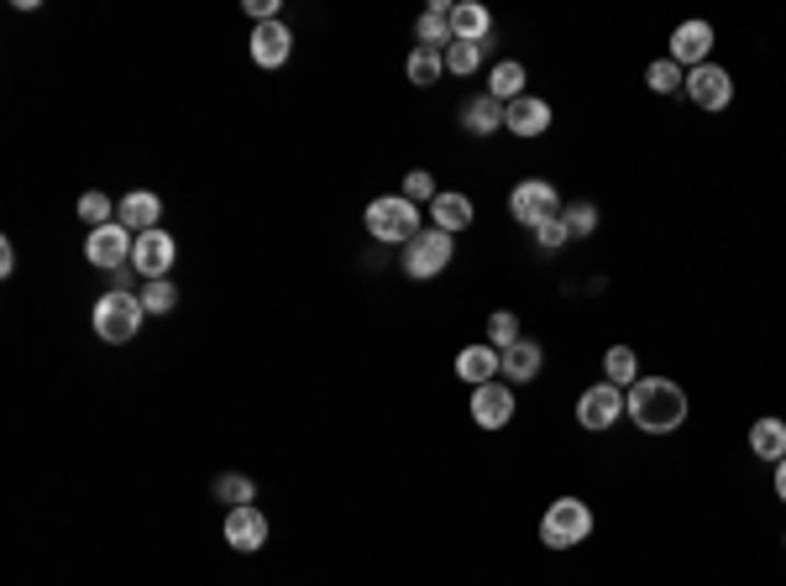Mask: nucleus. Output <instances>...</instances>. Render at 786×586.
<instances>
[{
    "label": "nucleus",
    "mask_w": 786,
    "mask_h": 586,
    "mask_svg": "<svg viewBox=\"0 0 786 586\" xmlns=\"http://www.w3.org/2000/svg\"><path fill=\"white\" fill-rule=\"evenodd\" d=\"M488 94L503 100V105H514V100L524 94V64H514V58L493 64V73H488Z\"/></svg>",
    "instance_id": "26"
},
{
    "label": "nucleus",
    "mask_w": 786,
    "mask_h": 586,
    "mask_svg": "<svg viewBox=\"0 0 786 586\" xmlns=\"http://www.w3.org/2000/svg\"><path fill=\"white\" fill-rule=\"evenodd\" d=\"M561 220H567L572 241H582V235L597 231V205H593V199H577V205H567V210H561Z\"/></svg>",
    "instance_id": "33"
},
{
    "label": "nucleus",
    "mask_w": 786,
    "mask_h": 586,
    "mask_svg": "<svg viewBox=\"0 0 786 586\" xmlns=\"http://www.w3.org/2000/svg\"><path fill=\"white\" fill-rule=\"evenodd\" d=\"M687 100L697 111H729V100H734V79L729 69H718V64H703V69H687Z\"/></svg>",
    "instance_id": "8"
},
{
    "label": "nucleus",
    "mask_w": 786,
    "mask_h": 586,
    "mask_svg": "<svg viewBox=\"0 0 786 586\" xmlns=\"http://www.w3.org/2000/svg\"><path fill=\"white\" fill-rule=\"evenodd\" d=\"M420 215L425 210H420L414 199H405V194H383V199L367 205L362 220H367V235H373V241H383V246H409L414 235L425 231V226H420Z\"/></svg>",
    "instance_id": "2"
},
{
    "label": "nucleus",
    "mask_w": 786,
    "mask_h": 586,
    "mask_svg": "<svg viewBox=\"0 0 786 586\" xmlns=\"http://www.w3.org/2000/svg\"><path fill=\"white\" fill-rule=\"evenodd\" d=\"M472 199L467 194H435V205H430V226L435 231H446V235H456V231H467L472 226Z\"/></svg>",
    "instance_id": "20"
},
{
    "label": "nucleus",
    "mask_w": 786,
    "mask_h": 586,
    "mask_svg": "<svg viewBox=\"0 0 786 586\" xmlns=\"http://www.w3.org/2000/svg\"><path fill=\"white\" fill-rule=\"evenodd\" d=\"M503 111H509V105L482 90V94H472V100L462 105V126H467L472 137H493V131H503Z\"/></svg>",
    "instance_id": "19"
},
{
    "label": "nucleus",
    "mask_w": 786,
    "mask_h": 586,
    "mask_svg": "<svg viewBox=\"0 0 786 586\" xmlns=\"http://www.w3.org/2000/svg\"><path fill=\"white\" fill-rule=\"evenodd\" d=\"M593 535V508L582 503V497H556L540 518V544L546 550H572Z\"/></svg>",
    "instance_id": "4"
},
{
    "label": "nucleus",
    "mask_w": 786,
    "mask_h": 586,
    "mask_svg": "<svg viewBox=\"0 0 786 586\" xmlns=\"http://www.w3.org/2000/svg\"><path fill=\"white\" fill-rule=\"evenodd\" d=\"M645 84H650V90H656V94H676V90H682V84H687V73L676 69L671 58H656V64L645 69Z\"/></svg>",
    "instance_id": "31"
},
{
    "label": "nucleus",
    "mask_w": 786,
    "mask_h": 586,
    "mask_svg": "<svg viewBox=\"0 0 786 586\" xmlns=\"http://www.w3.org/2000/svg\"><path fill=\"white\" fill-rule=\"evenodd\" d=\"M503 131H514V137H546L550 131V105L540 94H520L509 111H503Z\"/></svg>",
    "instance_id": "15"
},
{
    "label": "nucleus",
    "mask_w": 786,
    "mask_h": 586,
    "mask_svg": "<svg viewBox=\"0 0 786 586\" xmlns=\"http://www.w3.org/2000/svg\"><path fill=\"white\" fill-rule=\"evenodd\" d=\"M288 53H294V32L284 26V16L252 26V64H258V69H284Z\"/></svg>",
    "instance_id": "14"
},
{
    "label": "nucleus",
    "mask_w": 786,
    "mask_h": 586,
    "mask_svg": "<svg viewBox=\"0 0 786 586\" xmlns=\"http://www.w3.org/2000/svg\"><path fill=\"white\" fill-rule=\"evenodd\" d=\"M215 497H220V503H231V508H247V503L258 497V487H252V476H237V471H226V476L215 482Z\"/></svg>",
    "instance_id": "32"
},
{
    "label": "nucleus",
    "mask_w": 786,
    "mask_h": 586,
    "mask_svg": "<svg viewBox=\"0 0 786 586\" xmlns=\"http://www.w3.org/2000/svg\"><path fill=\"white\" fill-rule=\"evenodd\" d=\"M535 252H561V246H567V241H572V231H567V220H561V215H556V220H540V226H535Z\"/></svg>",
    "instance_id": "34"
},
{
    "label": "nucleus",
    "mask_w": 786,
    "mask_h": 586,
    "mask_svg": "<svg viewBox=\"0 0 786 586\" xmlns=\"http://www.w3.org/2000/svg\"><path fill=\"white\" fill-rule=\"evenodd\" d=\"M750 450H755L761 461H782L786 456V420L765 414V420L750 424Z\"/></svg>",
    "instance_id": "23"
},
{
    "label": "nucleus",
    "mask_w": 786,
    "mask_h": 586,
    "mask_svg": "<svg viewBox=\"0 0 786 586\" xmlns=\"http://www.w3.org/2000/svg\"><path fill=\"white\" fill-rule=\"evenodd\" d=\"M226 544L241 550V555H252L267 544V514H262L258 503H247V508H231L226 514Z\"/></svg>",
    "instance_id": "13"
},
{
    "label": "nucleus",
    "mask_w": 786,
    "mask_h": 586,
    "mask_svg": "<svg viewBox=\"0 0 786 586\" xmlns=\"http://www.w3.org/2000/svg\"><path fill=\"white\" fill-rule=\"evenodd\" d=\"M446 22H452L456 43H488V37H493V11H488V5H477V0L452 5V11H446Z\"/></svg>",
    "instance_id": "17"
},
{
    "label": "nucleus",
    "mask_w": 786,
    "mask_h": 586,
    "mask_svg": "<svg viewBox=\"0 0 786 586\" xmlns=\"http://www.w3.org/2000/svg\"><path fill=\"white\" fill-rule=\"evenodd\" d=\"M509 420H514V388H509V382H482V388H472L477 429H503Z\"/></svg>",
    "instance_id": "12"
},
{
    "label": "nucleus",
    "mask_w": 786,
    "mask_h": 586,
    "mask_svg": "<svg viewBox=\"0 0 786 586\" xmlns=\"http://www.w3.org/2000/svg\"><path fill=\"white\" fill-rule=\"evenodd\" d=\"M405 73H409V84L430 90V84L446 73V53H435V47H414V53L405 58Z\"/></svg>",
    "instance_id": "25"
},
{
    "label": "nucleus",
    "mask_w": 786,
    "mask_h": 586,
    "mask_svg": "<svg viewBox=\"0 0 786 586\" xmlns=\"http://www.w3.org/2000/svg\"><path fill=\"white\" fill-rule=\"evenodd\" d=\"M503 356V377H509V382H535V377H540V367H546V352H540V346H535V341H514V346H509V352H499Z\"/></svg>",
    "instance_id": "21"
},
{
    "label": "nucleus",
    "mask_w": 786,
    "mask_h": 586,
    "mask_svg": "<svg viewBox=\"0 0 786 586\" xmlns=\"http://www.w3.org/2000/svg\"><path fill=\"white\" fill-rule=\"evenodd\" d=\"M446 0H435L430 11H420V22H414V37H420V47H435V53H446V47L456 43L452 37V22H446Z\"/></svg>",
    "instance_id": "22"
},
{
    "label": "nucleus",
    "mask_w": 786,
    "mask_h": 586,
    "mask_svg": "<svg viewBox=\"0 0 786 586\" xmlns=\"http://www.w3.org/2000/svg\"><path fill=\"white\" fill-rule=\"evenodd\" d=\"M143 305H137V294H100L95 309H90V325L105 346H126V341H137V330H143Z\"/></svg>",
    "instance_id": "3"
},
{
    "label": "nucleus",
    "mask_w": 786,
    "mask_h": 586,
    "mask_svg": "<svg viewBox=\"0 0 786 586\" xmlns=\"http://www.w3.org/2000/svg\"><path fill=\"white\" fill-rule=\"evenodd\" d=\"M782 544H786V535H782Z\"/></svg>",
    "instance_id": "39"
},
{
    "label": "nucleus",
    "mask_w": 786,
    "mask_h": 586,
    "mask_svg": "<svg viewBox=\"0 0 786 586\" xmlns=\"http://www.w3.org/2000/svg\"><path fill=\"white\" fill-rule=\"evenodd\" d=\"M16 273V252H11V241H0V278H11Z\"/></svg>",
    "instance_id": "37"
},
{
    "label": "nucleus",
    "mask_w": 786,
    "mask_h": 586,
    "mask_svg": "<svg viewBox=\"0 0 786 586\" xmlns=\"http://www.w3.org/2000/svg\"><path fill=\"white\" fill-rule=\"evenodd\" d=\"M173 257H179V246H173V235L158 226V231H143L137 235V252H132V267H137V278L158 283L168 278V267H173Z\"/></svg>",
    "instance_id": "10"
},
{
    "label": "nucleus",
    "mask_w": 786,
    "mask_h": 586,
    "mask_svg": "<svg viewBox=\"0 0 786 586\" xmlns=\"http://www.w3.org/2000/svg\"><path fill=\"white\" fill-rule=\"evenodd\" d=\"M79 220H84L90 231H100V226H116V205H111L100 188H90V194L79 199Z\"/></svg>",
    "instance_id": "30"
},
{
    "label": "nucleus",
    "mask_w": 786,
    "mask_h": 586,
    "mask_svg": "<svg viewBox=\"0 0 786 586\" xmlns=\"http://www.w3.org/2000/svg\"><path fill=\"white\" fill-rule=\"evenodd\" d=\"M241 5H247V16H252V22H278V0H241Z\"/></svg>",
    "instance_id": "36"
},
{
    "label": "nucleus",
    "mask_w": 786,
    "mask_h": 586,
    "mask_svg": "<svg viewBox=\"0 0 786 586\" xmlns=\"http://www.w3.org/2000/svg\"><path fill=\"white\" fill-rule=\"evenodd\" d=\"M708 53H714V26L708 22H682L671 32V64L676 69H703L708 64Z\"/></svg>",
    "instance_id": "11"
},
{
    "label": "nucleus",
    "mask_w": 786,
    "mask_h": 586,
    "mask_svg": "<svg viewBox=\"0 0 786 586\" xmlns=\"http://www.w3.org/2000/svg\"><path fill=\"white\" fill-rule=\"evenodd\" d=\"M452 257H456V235H446V231H420L414 241H409V252H405V273L414 283H425V278H441L446 267H452Z\"/></svg>",
    "instance_id": "7"
},
{
    "label": "nucleus",
    "mask_w": 786,
    "mask_h": 586,
    "mask_svg": "<svg viewBox=\"0 0 786 586\" xmlns=\"http://www.w3.org/2000/svg\"><path fill=\"white\" fill-rule=\"evenodd\" d=\"M137 305H143V314H173V305H179V288L168 278L158 283H143V294H137Z\"/></svg>",
    "instance_id": "29"
},
{
    "label": "nucleus",
    "mask_w": 786,
    "mask_h": 586,
    "mask_svg": "<svg viewBox=\"0 0 786 586\" xmlns=\"http://www.w3.org/2000/svg\"><path fill=\"white\" fill-rule=\"evenodd\" d=\"M456 377H462L467 388H482V382L503 377V356L493 352V346H462V352H456Z\"/></svg>",
    "instance_id": "18"
},
{
    "label": "nucleus",
    "mask_w": 786,
    "mask_h": 586,
    "mask_svg": "<svg viewBox=\"0 0 786 586\" xmlns=\"http://www.w3.org/2000/svg\"><path fill=\"white\" fill-rule=\"evenodd\" d=\"M629 420L640 424L645 435H676L687 424V393L671 377H640L629 388Z\"/></svg>",
    "instance_id": "1"
},
{
    "label": "nucleus",
    "mask_w": 786,
    "mask_h": 586,
    "mask_svg": "<svg viewBox=\"0 0 786 586\" xmlns=\"http://www.w3.org/2000/svg\"><path fill=\"white\" fill-rule=\"evenodd\" d=\"M561 210H567V205H561V188L550 184V179H520L514 194H509V215L520 220L524 231H535L540 220H556Z\"/></svg>",
    "instance_id": "5"
},
{
    "label": "nucleus",
    "mask_w": 786,
    "mask_h": 586,
    "mask_svg": "<svg viewBox=\"0 0 786 586\" xmlns=\"http://www.w3.org/2000/svg\"><path fill=\"white\" fill-rule=\"evenodd\" d=\"M482 58H488V43H452L446 47V73L467 79V73L482 69Z\"/></svg>",
    "instance_id": "27"
},
{
    "label": "nucleus",
    "mask_w": 786,
    "mask_h": 586,
    "mask_svg": "<svg viewBox=\"0 0 786 586\" xmlns=\"http://www.w3.org/2000/svg\"><path fill=\"white\" fill-rule=\"evenodd\" d=\"M514 341H520V314H514V309H493V314H488V346H493V352H509Z\"/></svg>",
    "instance_id": "28"
},
{
    "label": "nucleus",
    "mask_w": 786,
    "mask_h": 586,
    "mask_svg": "<svg viewBox=\"0 0 786 586\" xmlns=\"http://www.w3.org/2000/svg\"><path fill=\"white\" fill-rule=\"evenodd\" d=\"M132 252H137V235L126 231V226H100V231H90V241H84V257L95 262V267H105V273H116V267H132Z\"/></svg>",
    "instance_id": "9"
},
{
    "label": "nucleus",
    "mask_w": 786,
    "mask_h": 586,
    "mask_svg": "<svg viewBox=\"0 0 786 586\" xmlns=\"http://www.w3.org/2000/svg\"><path fill=\"white\" fill-rule=\"evenodd\" d=\"M399 194H405V199H414V205H435V194H441V188H435V179H430L425 168H409Z\"/></svg>",
    "instance_id": "35"
},
{
    "label": "nucleus",
    "mask_w": 786,
    "mask_h": 586,
    "mask_svg": "<svg viewBox=\"0 0 786 586\" xmlns=\"http://www.w3.org/2000/svg\"><path fill=\"white\" fill-rule=\"evenodd\" d=\"M603 377L629 393V388L640 382V356L629 352V346H608V352H603Z\"/></svg>",
    "instance_id": "24"
},
{
    "label": "nucleus",
    "mask_w": 786,
    "mask_h": 586,
    "mask_svg": "<svg viewBox=\"0 0 786 586\" xmlns=\"http://www.w3.org/2000/svg\"><path fill=\"white\" fill-rule=\"evenodd\" d=\"M776 497H782V503H786V456H782V461H776Z\"/></svg>",
    "instance_id": "38"
},
{
    "label": "nucleus",
    "mask_w": 786,
    "mask_h": 586,
    "mask_svg": "<svg viewBox=\"0 0 786 586\" xmlns=\"http://www.w3.org/2000/svg\"><path fill=\"white\" fill-rule=\"evenodd\" d=\"M158 215H163V199L152 194V188H132L126 199L116 205V220L126 226V231H158Z\"/></svg>",
    "instance_id": "16"
},
{
    "label": "nucleus",
    "mask_w": 786,
    "mask_h": 586,
    "mask_svg": "<svg viewBox=\"0 0 786 586\" xmlns=\"http://www.w3.org/2000/svg\"><path fill=\"white\" fill-rule=\"evenodd\" d=\"M619 420H629V393H624V388H614V382L582 388V399H577V424H582V429L603 435V429H614Z\"/></svg>",
    "instance_id": "6"
}]
</instances>
